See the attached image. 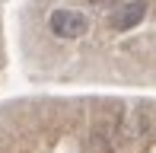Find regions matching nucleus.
Masks as SVG:
<instances>
[{"mask_svg": "<svg viewBox=\"0 0 156 153\" xmlns=\"http://www.w3.org/2000/svg\"><path fill=\"white\" fill-rule=\"evenodd\" d=\"M48 29L58 38H80V35H86L89 19L76 10H54L51 19H48Z\"/></svg>", "mask_w": 156, "mask_h": 153, "instance_id": "obj_1", "label": "nucleus"}, {"mask_svg": "<svg viewBox=\"0 0 156 153\" xmlns=\"http://www.w3.org/2000/svg\"><path fill=\"white\" fill-rule=\"evenodd\" d=\"M144 16H147V3H144V0H134V3H127L124 10L112 19V26H115L118 32H127V29H134Z\"/></svg>", "mask_w": 156, "mask_h": 153, "instance_id": "obj_2", "label": "nucleus"}, {"mask_svg": "<svg viewBox=\"0 0 156 153\" xmlns=\"http://www.w3.org/2000/svg\"><path fill=\"white\" fill-rule=\"evenodd\" d=\"M93 6H102V10H112V6H118L121 0H89Z\"/></svg>", "mask_w": 156, "mask_h": 153, "instance_id": "obj_3", "label": "nucleus"}]
</instances>
